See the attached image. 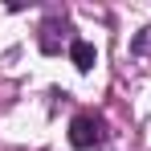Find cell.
<instances>
[{"label":"cell","mask_w":151,"mask_h":151,"mask_svg":"<svg viewBox=\"0 0 151 151\" xmlns=\"http://www.w3.org/2000/svg\"><path fill=\"white\" fill-rule=\"evenodd\" d=\"M70 143L78 151H90L94 143H102V119L98 114H78L70 123Z\"/></svg>","instance_id":"obj_1"},{"label":"cell","mask_w":151,"mask_h":151,"mask_svg":"<svg viewBox=\"0 0 151 151\" xmlns=\"http://www.w3.org/2000/svg\"><path fill=\"white\" fill-rule=\"evenodd\" d=\"M70 57H74V65L82 70V74H90V70H94V61H98L94 45H90V41H82V37H74V41H70Z\"/></svg>","instance_id":"obj_2"}]
</instances>
